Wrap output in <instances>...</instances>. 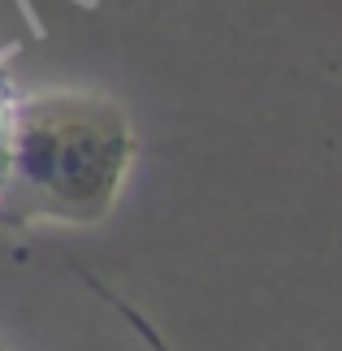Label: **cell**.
Listing matches in <instances>:
<instances>
[{
  "label": "cell",
  "mask_w": 342,
  "mask_h": 351,
  "mask_svg": "<svg viewBox=\"0 0 342 351\" xmlns=\"http://www.w3.org/2000/svg\"><path fill=\"white\" fill-rule=\"evenodd\" d=\"M18 104H22V91L13 87L5 61H0V208H5V195H9L13 139H18Z\"/></svg>",
  "instance_id": "7a4b0ae2"
},
{
  "label": "cell",
  "mask_w": 342,
  "mask_h": 351,
  "mask_svg": "<svg viewBox=\"0 0 342 351\" xmlns=\"http://www.w3.org/2000/svg\"><path fill=\"white\" fill-rule=\"evenodd\" d=\"M139 134L117 100L83 87L22 91L0 226H95L130 182Z\"/></svg>",
  "instance_id": "6da1fadb"
},
{
  "label": "cell",
  "mask_w": 342,
  "mask_h": 351,
  "mask_svg": "<svg viewBox=\"0 0 342 351\" xmlns=\"http://www.w3.org/2000/svg\"><path fill=\"white\" fill-rule=\"evenodd\" d=\"M87 278V287H91V295H100V300L108 304V308H113V313L121 317V321H126V330H134V339H139L147 351H173L169 343H165V334H160L156 326H152V321H147L143 313H139V308H134L130 300H121V295H113V291H108L104 287V282H95L91 274H83Z\"/></svg>",
  "instance_id": "3957f363"
},
{
  "label": "cell",
  "mask_w": 342,
  "mask_h": 351,
  "mask_svg": "<svg viewBox=\"0 0 342 351\" xmlns=\"http://www.w3.org/2000/svg\"><path fill=\"white\" fill-rule=\"evenodd\" d=\"M0 351H9V347H5V343H0Z\"/></svg>",
  "instance_id": "277c9868"
}]
</instances>
